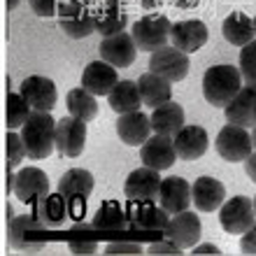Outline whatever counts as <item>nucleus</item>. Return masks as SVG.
<instances>
[{
    "instance_id": "obj_1",
    "label": "nucleus",
    "mask_w": 256,
    "mask_h": 256,
    "mask_svg": "<svg viewBox=\"0 0 256 256\" xmlns=\"http://www.w3.org/2000/svg\"><path fill=\"white\" fill-rule=\"evenodd\" d=\"M240 88H242V74L238 66L222 63L208 68L202 74V96L214 108H226Z\"/></svg>"
},
{
    "instance_id": "obj_2",
    "label": "nucleus",
    "mask_w": 256,
    "mask_h": 256,
    "mask_svg": "<svg viewBox=\"0 0 256 256\" xmlns=\"http://www.w3.org/2000/svg\"><path fill=\"white\" fill-rule=\"evenodd\" d=\"M21 138L26 144L28 158L42 161L56 149V122L49 112H33L30 119L21 126Z\"/></svg>"
},
{
    "instance_id": "obj_3",
    "label": "nucleus",
    "mask_w": 256,
    "mask_h": 256,
    "mask_svg": "<svg viewBox=\"0 0 256 256\" xmlns=\"http://www.w3.org/2000/svg\"><path fill=\"white\" fill-rule=\"evenodd\" d=\"M170 28H172V24L166 14H147L133 24L130 35H133L138 49L152 54L170 42Z\"/></svg>"
},
{
    "instance_id": "obj_4",
    "label": "nucleus",
    "mask_w": 256,
    "mask_h": 256,
    "mask_svg": "<svg viewBox=\"0 0 256 256\" xmlns=\"http://www.w3.org/2000/svg\"><path fill=\"white\" fill-rule=\"evenodd\" d=\"M214 147L216 154L222 156L224 161L240 163L250 158V154L254 152V142H252V133L247 128L236 126V124H226L216 133Z\"/></svg>"
},
{
    "instance_id": "obj_5",
    "label": "nucleus",
    "mask_w": 256,
    "mask_h": 256,
    "mask_svg": "<svg viewBox=\"0 0 256 256\" xmlns=\"http://www.w3.org/2000/svg\"><path fill=\"white\" fill-rule=\"evenodd\" d=\"M256 222L254 212V198L247 196H233L228 200H224V205L219 208V224L222 228L230 236H242L247 228H252V224Z\"/></svg>"
},
{
    "instance_id": "obj_6",
    "label": "nucleus",
    "mask_w": 256,
    "mask_h": 256,
    "mask_svg": "<svg viewBox=\"0 0 256 256\" xmlns=\"http://www.w3.org/2000/svg\"><path fill=\"white\" fill-rule=\"evenodd\" d=\"M189 68H191V61H189V54L180 52L177 47L172 44H166V47L156 49L152 52L149 56V72L154 74H161L166 77L168 82H182L186 74H189Z\"/></svg>"
},
{
    "instance_id": "obj_7",
    "label": "nucleus",
    "mask_w": 256,
    "mask_h": 256,
    "mask_svg": "<svg viewBox=\"0 0 256 256\" xmlns=\"http://www.w3.org/2000/svg\"><path fill=\"white\" fill-rule=\"evenodd\" d=\"M56 16H58L61 30L68 38H72V40L88 38V35L96 30L94 12H91L86 5H77V2H66V0H61Z\"/></svg>"
},
{
    "instance_id": "obj_8",
    "label": "nucleus",
    "mask_w": 256,
    "mask_h": 256,
    "mask_svg": "<svg viewBox=\"0 0 256 256\" xmlns=\"http://www.w3.org/2000/svg\"><path fill=\"white\" fill-rule=\"evenodd\" d=\"M86 144V122L77 116H63L56 122V149L66 158H77Z\"/></svg>"
},
{
    "instance_id": "obj_9",
    "label": "nucleus",
    "mask_w": 256,
    "mask_h": 256,
    "mask_svg": "<svg viewBox=\"0 0 256 256\" xmlns=\"http://www.w3.org/2000/svg\"><path fill=\"white\" fill-rule=\"evenodd\" d=\"M40 230H44V224L35 214H19V216H14V219H10L7 242L19 252H42L44 242L42 240H30Z\"/></svg>"
},
{
    "instance_id": "obj_10",
    "label": "nucleus",
    "mask_w": 256,
    "mask_h": 256,
    "mask_svg": "<svg viewBox=\"0 0 256 256\" xmlns=\"http://www.w3.org/2000/svg\"><path fill=\"white\" fill-rule=\"evenodd\" d=\"M161 170L154 168H138L133 170L130 175L126 177V184H124V194H126L128 200H149L156 202L158 200V191H161Z\"/></svg>"
},
{
    "instance_id": "obj_11",
    "label": "nucleus",
    "mask_w": 256,
    "mask_h": 256,
    "mask_svg": "<svg viewBox=\"0 0 256 256\" xmlns=\"http://www.w3.org/2000/svg\"><path fill=\"white\" fill-rule=\"evenodd\" d=\"M19 91L35 112H52L56 108V100H58L56 84L49 77H42V74L26 77V80L21 82Z\"/></svg>"
},
{
    "instance_id": "obj_12",
    "label": "nucleus",
    "mask_w": 256,
    "mask_h": 256,
    "mask_svg": "<svg viewBox=\"0 0 256 256\" xmlns=\"http://www.w3.org/2000/svg\"><path fill=\"white\" fill-rule=\"evenodd\" d=\"M102 61H108L110 66L114 68H128L133 66L135 56H138V44H135L133 35L130 33H116L110 38H102L100 47H98Z\"/></svg>"
},
{
    "instance_id": "obj_13",
    "label": "nucleus",
    "mask_w": 256,
    "mask_h": 256,
    "mask_svg": "<svg viewBox=\"0 0 256 256\" xmlns=\"http://www.w3.org/2000/svg\"><path fill=\"white\" fill-rule=\"evenodd\" d=\"M52 194V184L44 170L40 168H21L14 175V196L21 202H38Z\"/></svg>"
},
{
    "instance_id": "obj_14",
    "label": "nucleus",
    "mask_w": 256,
    "mask_h": 256,
    "mask_svg": "<svg viewBox=\"0 0 256 256\" xmlns=\"http://www.w3.org/2000/svg\"><path fill=\"white\" fill-rule=\"evenodd\" d=\"M226 122L236 124L242 128H254L256 126V82L244 84L238 96L224 108Z\"/></svg>"
},
{
    "instance_id": "obj_15",
    "label": "nucleus",
    "mask_w": 256,
    "mask_h": 256,
    "mask_svg": "<svg viewBox=\"0 0 256 256\" xmlns=\"http://www.w3.org/2000/svg\"><path fill=\"white\" fill-rule=\"evenodd\" d=\"M200 233H202L200 219H198V214L191 212V210H184L180 214H172L168 226H166V230H163V236L170 238V240H175L182 250L196 247V242L200 240Z\"/></svg>"
},
{
    "instance_id": "obj_16",
    "label": "nucleus",
    "mask_w": 256,
    "mask_h": 256,
    "mask_svg": "<svg viewBox=\"0 0 256 256\" xmlns=\"http://www.w3.org/2000/svg\"><path fill=\"white\" fill-rule=\"evenodd\" d=\"M208 38H210V30L200 19L177 21L170 28V42H172V47H177L184 54H194L200 47H205Z\"/></svg>"
},
{
    "instance_id": "obj_17",
    "label": "nucleus",
    "mask_w": 256,
    "mask_h": 256,
    "mask_svg": "<svg viewBox=\"0 0 256 256\" xmlns=\"http://www.w3.org/2000/svg\"><path fill=\"white\" fill-rule=\"evenodd\" d=\"M128 210V219H130V226L140 230H166L170 222V214L161 205L149 200H128L126 205Z\"/></svg>"
},
{
    "instance_id": "obj_18",
    "label": "nucleus",
    "mask_w": 256,
    "mask_h": 256,
    "mask_svg": "<svg viewBox=\"0 0 256 256\" xmlns=\"http://www.w3.org/2000/svg\"><path fill=\"white\" fill-rule=\"evenodd\" d=\"M226 200V186L216 177L202 175L191 184V205L198 212H214Z\"/></svg>"
},
{
    "instance_id": "obj_19",
    "label": "nucleus",
    "mask_w": 256,
    "mask_h": 256,
    "mask_svg": "<svg viewBox=\"0 0 256 256\" xmlns=\"http://www.w3.org/2000/svg\"><path fill=\"white\" fill-rule=\"evenodd\" d=\"M140 158H142V166H147V168H154V170L172 168V163L177 161L175 142H172V138H168V135L154 133L142 144Z\"/></svg>"
},
{
    "instance_id": "obj_20",
    "label": "nucleus",
    "mask_w": 256,
    "mask_h": 256,
    "mask_svg": "<svg viewBox=\"0 0 256 256\" xmlns=\"http://www.w3.org/2000/svg\"><path fill=\"white\" fill-rule=\"evenodd\" d=\"M152 133H154L152 119L140 110L128 112V114H119V119H116V135L128 147H142L152 138Z\"/></svg>"
},
{
    "instance_id": "obj_21",
    "label": "nucleus",
    "mask_w": 256,
    "mask_h": 256,
    "mask_svg": "<svg viewBox=\"0 0 256 256\" xmlns=\"http://www.w3.org/2000/svg\"><path fill=\"white\" fill-rule=\"evenodd\" d=\"M175 142V149H177V158L182 161H196L200 158L210 147V138H208V130L198 124H184L182 130L172 138Z\"/></svg>"
},
{
    "instance_id": "obj_22",
    "label": "nucleus",
    "mask_w": 256,
    "mask_h": 256,
    "mask_svg": "<svg viewBox=\"0 0 256 256\" xmlns=\"http://www.w3.org/2000/svg\"><path fill=\"white\" fill-rule=\"evenodd\" d=\"M158 205H161L170 216L180 214L184 210H189L191 205V184L184 177H166L161 182V191H158Z\"/></svg>"
},
{
    "instance_id": "obj_23",
    "label": "nucleus",
    "mask_w": 256,
    "mask_h": 256,
    "mask_svg": "<svg viewBox=\"0 0 256 256\" xmlns=\"http://www.w3.org/2000/svg\"><path fill=\"white\" fill-rule=\"evenodd\" d=\"M116 82H119L116 68L110 66L102 58L100 61H91L82 72V86L94 96H110V91L116 86Z\"/></svg>"
},
{
    "instance_id": "obj_24",
    "label": "nucleus",
    "mask_w": 256,
    "mask_h": 256,
    "mask_svg": "<svg viewBox=\"0 0 256 256\" xmlns=\"http://www.w3.org/2000/svg\"><path fill=\"white\" fill-rule=\"evenodd\" d=\"M33 214L44 224V228H61L70 222L68 198L61 194H47L38 202H33Z\"/></svg>"
},
{
    "instance_id": "obj_25",
    "label": "nucleus",
    "mask_w": 256,
    "mask_h": 256,
    "mask_svg": "<svg viewBox=\"0 0 256 256\" xmlns=\"http://www.w3.org/2000/svg\"><path fill=\"white\" fill-rule=\"evenodd\" d=\"M94 19H96V30L102 35V38H110V35L124 33L128 26V12L124 5H116V2H102L94 10Z\"/></svg>"
},
{
    "instance_id": "obj_26",
    "label": "nucleus",
    "mask_w": 256,
    "mask_h": 256,
    "mask_svg": "<svg viewBox=\"0 0 256 256\" xmlns=\"http://www.w3.org/2000/svg\"><path fill=\"white\" fill-rule=\"evenodd\" d=\"M152 130L158 135H168V138H175L184 126V108L175 100H168L154 108L152 112Z\"/></svg>"
},
{
    "instance_id": "obj_27",
    "label": "nucleus",
    "mask_w": 256,
    "mask_h": 256,
    "mask_svg": "<svg viewBox=\"0 0 256 256\" xmlns=\"http://www.w3.org/2000/svg\"><path fill=\"white\" fill-rule=\"evenodd\" d=\"M138 88H140L142 102L147 108H158L163 102L172 100V82H168L161 74L154 72H144L138 77Z\"/></svg>"
},
{
    "instance_id": "obj_28",
    "label": "nucleus",
    "mask_w": 256,
    "mask_h": 256,
    "mask_svg": "<svg viewBox=\"0 0 256 256\" xmlns=\"http://www.w3.org/2000/svg\"><path fill=\"white\" fill-rule=\"evenodd\" d=\"M128 226H130L128 210L116 200H105L91 219V228L94 230H124Z\"/></svg>"
},
{
    "instance_id": "obj_29",
    "label": "nucleus",
    "mask_w": 256,
    "mask_h": 256,
    "mask_svg": "<svg viewBox=\"0 0 256 256\" xmlns=\"http://www.w3.org/2000/svg\"><path fill=\"white\" fill-rule=\"evenodd\" d=\"M222 33L226 38V42H230L233 47H244V44H250L252 40H256L254 35V19L247 16L244 12H230L226 16L222 26Z\"/></svg>"
},
{
    "instance_id": "obj_30",
    "label": "nucleus",
    "mask_w": 256,
    "mask_h": 256,
    "mask_svg": "<svg viewBox=\"0 0 256 256\" xmlns=\"http://www.w3.org/2000/svg\"><path fill=\"white\" fill-rule=\"evenodd\" d=\"M110 108L119 112V114H128V112H138V110L144 105L140 96V88H138V82L130 80H119L116 86L110 91Z\"/></svg>"
},
{
    "instance_id": "obj_31",
    "label": "nucleus",
    "mask_w": 256,
    "mask_h": 256,
    "mask_svg": "<svg viewBox=\"0 0 256 256\" xmlns=\"http://www.w3.org/2000/svg\"><path fill=\"white\" fill-rule=\"evenodd\" d=\"M94 186H96L94 175L84 168L68 170L66 175L58 180V194L66 196L68 200L70 198H88L94 194Z\"/></svg>"
},
{
    "instance_id": "obj_32",
    "label": "nucleus",
    "mask_w": 256,
    "mask_h": 256,
    "mask_svg": "<svg viewBox=\"0 0 256 256\" xmlns=\"http://www.w3.org/2000/svg\"><path fill=\"white\" fill-rule=\"evenodd\" d=\"M68 112L82 122H94L98 116V100H96L94 94H88L84 86H77V88H70L68 91Z\"/></svg>"
},
{
    "instance_id": "obj_33",
    "label": "nucleus",
    "mask_w": 256,
    "mask_h": 256,
    "mask_svg": "<svg viewBox=\"0 0 256 256\" xmlns=\"http://www.w3.org/2000/svg\"><path fill=\"white\" fill-rule=\"evenodd\" d=\"M35 110L28 105V100L21 96V91L16 94H7V114H5V124L10 130H16L21 128L24 124L30 119Z\"/></svg>"
},
{
    "instance_id": "obj_34",
    "label": "nucleus",
    "mask_w": 256,
    "mask_h": 256,
    "mask_svg": "<svg viewBox=\"0 0 256 256\" xmlns=\"http://www.w3.org/2000/svg\"><path fill=\"white\" fill-rule=\"evenodd\" d=\"M5 142H7V168H16L28 156L24 138H21V133H16V130H7Z\"/></svg>"
},
{
    "instance_id": "obj_35",
    "label": "nucleus",
    "mask_w": 256,
    "mask_h": 256,
    "mask_svg": "<svg viewBox=\"0 0 256 256\" xmlns=\"http://www.w3.org/2000/svg\"><path fill=\"white\" fill-rule=\"evenodd\" d=\"M238 68H240V74L247 84L256 82V40L240 47V66Z\"/></svg>"
},
{
    "instance_id": "obj_36",
    "label": "nucleus",
    "mask_w": 256,
    "mask_h": 256,
    "mask_svg": "<svg viewBox=\"0 0 256 256\" xmlns=\"http://www.w3.org/2000/svg\"><path fill=\"white\" fill-rule=\"evenodd\" d=\"M149 254H154V256H158V254H163V256H177V254H182V247L175 242V240H170V238H163V240H156V242H152L149 244Z\"/></svg>"
},
{
    "instance_id": "obj_37",
    "label": "nucleus",
    "mask_w": 256,
    "mask_h": 256,
    "mask_svg": "<svg viewBox=\"0 0 256 256\" xmlns=\"http://www.w3.org/2000/svg\"><path fill=\"white\" fill-rule=\"evenodd\" d=\"M58 2L61 0H28V5L38 16H52L58 12Z\"/></svg>"
},
{
    "instance_id": "obj_38",
    "label": "nucleus",
    "mask_w": 256,
    "mask_h": 256,
    "mask_svg": "<svg viewBox=\"0 0 256 256\" xmlns=\"http://www.w3.org/2000/svg\"><path fill=\"white\" fill-rule=\"evenodd\" d=\"M68 250H70V254H96V252H98V242H96V240H88V238H84V240H72V242H68Z\"/></svg>"
},
{
    "instance_id": "obj_39",
    "label": "nucleus",
    "mask_w": 256,
    "mask_h": 256,
    "mask_svg": "<svg viewBox=\"0 0 256 256\" xmlns=\"http://www.w3.org/2000/svg\"><path fill=\"white\" fill-rule=\"evenodd\" d=\"M105 254H142V247L135 242H112L105 247Z\"/></svg>"
},
{
    "instance_id": "obj_40",
    "label": "nucleus",
    "mask_w": 256,
    "mask_h": 256,
    "mask_svg": "<svg viewBox=\"0 0 256 256\" xmlns=\"http://www.w3.org/2000/svg\"><path fill=\"white\" fill-rule=\"evenodd\" d=\"M240 250H242V254H254L256 256V222L252 224V228H247L242 233Z\"/></svg>"
},
{
    "instance_id": "obj_41",
    "label": "nucleus",
    "mask_w": 256,
    "mask_h": 256,
    "mask_svg": "<svg viewBox=\"0 0 256 256\" xmlns=\"http://www.w3.org/2000/svg\"><path fill=\"white\" fill-rule=\"evenodd\" d=\"M68 210H70V219L80 222L84 212H86V198H70L68 200Z\"/></svg>"
},
{
    "instance_id": "obj_42",
    "label": "nucleus",
    "mask_w": 256,
    "mask_h": 256,
    "mask_svg": "<svg viewBox=\"0 0 256 256\" xmlns=\"http://www.w3.org/2000/svg\"><path fill=\"white\" fill-rule=\"evenodd\" d=\"M244 170H247V175H250V180L256 184V152H252L250 158L244 161Z\"/></svg>"
},
{
    "instance_id": "obj_43",
    "label": "nucleus",
    "mask_w": 256,
    "mask_h": 256,
    "mask_svg": "<svg viewBox=\"0 0 256 256\" xmlns=\"http://www.w3.org/2000/svg\"><path fill=\"white\" fill-rule=\"evenodd\" d=\"M191 252L194 254H222V250L214 244H196V247H191Z\"/></svg>"
},
{
    "instance_id": "obj_44",
    "label": "nucleus",
    "mask_w": 256,
    "mask_h": 256,
    "mask_svg": "<svg viewBox=\"0 0 256 256\" xmlns=\"http://www.w3.org/2000/svg\"><path fill=\"white\" fill-rule=\"evenodd\" d=\"M196 5H198V0H175L177 10H194Z\"/></svg>"
},
{
    "instance_id": "obj_45",
    "label": "nucleus",
    "mask_w": 256,
    "mask_h": 256,
    "mask_svg": "<svg viewBox=\"0 0 256 256\" xmlns=\"http://www.w3.org/2000/svg\"><path fill=\"white\" fill-rule=\"evenodd\" d=\"M158 2H161V0H138V5H140L142 10H154Z\"/></svg>"
},
{
    "instance_id": "obj_46",
    "label": "nucleus",
    "mask_w": 256,
    "mask_h": 256,
    "mask_svg": "<svg viewBox=\"0 0 256 256\" xmlns=\"http://www.w3.org/2000/svg\"><path fill=\"white\" fill-rule=\"evenodd\" d=\"M19 2H21V0H7V10H10V12H12V10H16V7H19Z\"/></svg>"
},
{
    "instance_id": "obj_47",
    "label": "nucleus",
    "mask_w": 256,
    "mask_h": 256,
    "mask_svg": "<svg viewBox=\"0 0 256 256\" xmlns=\"http://www.w3.org/2000/svg\"><path fill=\"white\" fill-rule=\"evenodd\" d=\"M66 2H77V5H91V2H94V0H66Z\"/></svg>"
},
{
    "instance_id": "obj_48",
    "label": "nucleus",
    "mask_w": 256,
    "mask_h": 256,
    "mask_svg": "<svg viewBox=\"0 0 256 256\" xmlns=\"http://www.w3.org/2000/svg\"><path fill=\"white\" fill-rule=\"evenodd\" d=\"M252 142H254V149H256V126H254V130H252Z\"/></svg>"
},
{
    "instance_id": "obj_49",
    "label": "nucleus",
    "mask_w": 256,
    "mask_h": 256,
    "mask_svg": "<svg viewBox=\"0 0 256 256\" xmlns=\"http://www.w3.org/2000/svg\"><path fill=\"white\" fill-rule=\"evenodd\" d=\"M108 2H116V5H126V0H108Z\"/></svg>"
},
{
    "instance_id": "obj_50",
    "label": "nucleus",
    "mask_w": 256,
    "mask_h": 256,
    "mask_svg": "<svg viewBox=\"0 0 256 256\" xmlns=\"http://www.w3.org/2000/svg\"><path fill=\"white\" fill-rule=\"evenodd\" d=\"M254 35H256V16H254Z\"/></svg>"
},
{
    "instance_id": "obj_51",
    "label": "nucleus",
    "mask_w": 256,
    "mask_h": 256,
    "mask_svg": "<svg viewBox=\"0 0 256 256\" xmlns=\"http://www.w3.org/2000/svg\"><path fill=\"white\" fill-rule=\"evenodd\" d=\"M254 212H256V198H254Z\"/></svg>"
}]
</instances>
